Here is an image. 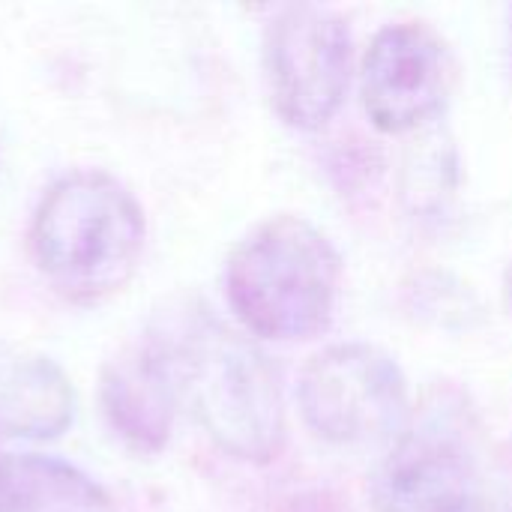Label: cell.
Masks as SVG:
<instances>
[{"label":"cell","mask_w":512,"mask_h":512,"mask_svg":"<svg viewBox=\"0 0 512 512\" xmlns=\"http://www.w3.org/2000/svg\"><path fill=\"white\" fill-rule=\"evenodd\" d=\"M147 342L207 438L231 459L267 465L285 444V396L270 357L204 303H174Z\"/></svg>","instance_id":"cell-1"},{"label":"cell","mask_w":512,"mask_h":512,"mask_svg":"<svg viewBox=\"0 0 512 512\" xmlns=\"http://www.w3.org/2000/svg\"><path fill=\"white\" fill-rule=\"evenodd\" d=\"M147 219L138 198L105 171H75L42 195L30 249L45 282L72 303H102L141 264Z\"/></svg>","instance_id":"cell-2"},{"label":"cell","mask_w":512,"mask_h":512,"mask_svg":"<svg viewBox=\"0 0 512 512\" xmlns=\"http://www.w3.org/2000/svg\"><path fill=\"white\" fill-rule=\"evenodd\" d=\"M342 258L333 240L297 213L255 225L228 255L225 294L246 333L270 342L321 336L336 315Z\"/></svg>","instance_id":"cell-3"},{"label":"cell","mask_w":512,"mask_h":512,"mask_svg":"<svg viewBox=\"0 0 512 512\" xmlns=\"http://www.w3.org/2000/svg\"><path fill=\"white\" fill-rule=\"evenodd\" d=\"M297 405L309 432L336 447L393 444L411 420L402 366L369 342H339L309 357Z\"/></svg>","instance_id":"cell-4"},{"label":"cell","mask_w":512,"mask_h":512,"mask_svg":"<svg viewBox=\"0 0 512 512\" xmlns=\"http://www.w3.org/2000/svg\"><path fill=\"white\" fill-rule=\"evenodd\" d=\"M261 54L270 105L282 123L318 132L339 114L354 75V39L339 12L282 6L267 21Z\"/></svg>","instance_id":"cell-5"},{"label":"cell","mask_w":512,"mask_h":512,"mask_svg":"<svg viewBox=\"0 0 512 512\" xmlns=\"http://www.w3.org/2000/svg\"><path fill=\"white\" fill-rule=\"evenodd\" d=\"M474 420L462 405L411 417L369 477L375 512H450L477 495Z\"/></svg>","instance_id":"cell-6"},{"label":"cell","mask_w":512,"mask_h":512,"mask_svg":"<svg viewBox=\"0 0 512 512\" xmlns=\"http://www.w3.org/2000/svg\"><path fill=\"white\" fill-rule=\"evenodd\" d=\"M453 78V51L435 27L387 24L372 36L360 63L363 111L387 135L417 132L444 111Z\"/></svg>","instance_id":"cell-7"},{"label":"cell","mask_w":512,"mask_h":512,"mask_svg":"<svg viewBox=\"0 0 512 512\" xmlns=\"http://www.w3.org/2000/svg\"><path fill=\"white\" fill-rule=\"evenodd\" d=\"M99 402L108 426L132 453L156 456L168 447L180 402L165 363L147 339L105 363Z\"/></svg>","instance_id":"cell-8"},{"label":"cell","mask_w":512,"mask_h":512,"mask_svg":"<svg viewBox=\"0 0 512 512\" xmlns=\"http://www.w3.org/2000/svg\"><path fill=\"white\" fill-rule=\"evenodd\" d=\"M78 396L66 372L27 348L0 339V435L54 441L75 420Z\"/></svg>","instance_id":"cell-9"},{"label":"cell","mask_w":512,"mask_h":512,"mask_svg":"<svg viewBox=\"0 0 512 512\" xmlns=\"http://www.w3.org/2000/svg\"><path fill=\"white\" fill-rule=\"evenodd\" d=\"M0 512H114L108 492L75 465L39 456H0Z\"/></svg>","instance_id":"cell-10"},{"label":"cell","mask_w":512,"mask_h":512,"mask_svg":"<svg viewBox=\"0 0 512 512\" xmlns=\"http://www.w3.org/2000/svg\"><path fill=\"white\" fill-rule=\"evenodd\" d=\"M450 512H486L483 510V501L480 498H474V501H468V504H462V507H456V510Z\"/></svg>","instance_id":"cell-11"},{"label":"cell","mask_w":512,"mask_h":512,"mask_svg":"<svg viewBox=\"0 0 512 512\" xmlns=\"http://www.w3.org/2000/svg\"><path fill=\"white\" fill-rule=\"evenodd\" d=\"M504 297H507V306L512 309V264L507 267V273H504Z\"/></svg>","instance_id":"cell-12"}]
</instances>
